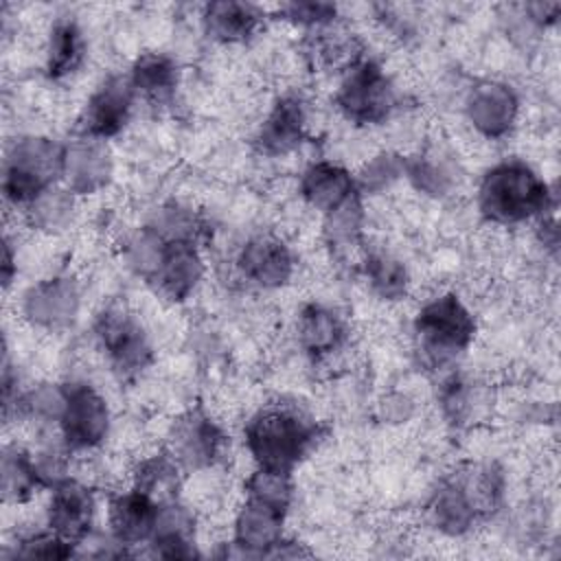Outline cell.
<instances>
[{"instance_id": "cell-40", "label": "cell", "mask_w": 561, "mask_h": 561, "mask_svg": "<svg viewBox=\"0 0 561 561\" xmlns=\"http://www.w3.org/2000/svg\"><path fill=\"white\" fill-rule=\"evenodd\" d=\"M276 18L283 22H289L294 26L311 31H320L327 26H333L340 18V9L333 2H320V0H294L283 2L276 7Z\"/></svg>"}, {"instance_id": "cell-5", "label": "cell", "mask_w": 561, "mask_h": 561, "mask_svg": "<svg viewBox=\"0 0 561 561\" xmlns=\"http://www.w3.org/2000/svg\"><path fill=\"white\" fill-rule=\"evenodd\" d=\"M401 92L386 68L373 57H357L342 70L333 94L340 116L357 127L383 125L399 107Z\"/></svg>"}, {"instance_id": "cell-13", "label": "cell", "mask_w": 561, "mask_h": 561, "mask_svg": "<svg viewBox=\"0 0 561 561\" xmlns=\"http://www.w3.org/2000/svg\"><path fill=\"white\" fill-rule=\"evenodd\" d=\"M309 110L298 92L276 96L254 131V149L265 158H285L307 140Z\"/></svg>"}, {"instance_id": "cell-4", "label": "cell", "mask_w": 561, "mask_h": 561, "mask_svg": "<svg viewBox=\"0 0 561 561\" xmlns=\"http://www.w3.org/2000/svg\"><path fill=\"white\" fill-rule=\"evenodd\" d=\"M66 142L44 134H22L7 145L2 158V197L22 210L44 191L61 184Z\"/></svg>"}, {"instance_id": "cell-32", "label": "cell", "mask_w": 561, "mask_h": 561, "mask_svg": "<svg viewBox=\"0 0 561 561\" xmlns=\"http://www.w3.org/2000/svg\"><path fill=\"white\" fill-rule=\"evenodd\" d=\"M66 408V381H37L33 386H26L20 394L15 410L11 414V421H28L39 432L57 430L61 414Z\"/></svg>"}, {"instance_id": "cell-17", "label": "cell", "mask_w": 561, "mask_h": 561, "mask_svg": "<svg viewBox=\"0 0 561 561\" xmlns=\"http://www.w3.org/2000/svg\"><path fill=\"white\" fill-rule=\"evenodd\" d=\"M114 156L107 142L75 136L66 142L61 184L77 197H90L110 186Z\"/></svg>"}, {"instance_id": "cell-22", "label": "cell", "mask_w": 561, "mask_h": 561, "mask_svg": "<svg viewBox=\"0 0 561 561\" xmlns=\"http://www.w3.org/2000/svg\"><path fill=\"white\" fill-rule=\"evenodd\" d=\"M357 193L355 175L333 160H316L298 178L300 199L320 215H327Z\"/></svg>"}, {"instance_id": "cell-29", "label": "cell", "mask_w": 561, "mask_h": 561, "mask_svg": "<svg viewBox=\"0 0 561 561\" xmlns=\"http://www.w3.org/2000/svg\"><path fill=\"white\" fill-rule=\"evenodd\" d=\"M42 489L46 486L37 473L31 449L20 443H7L0 458V491L4 504H26Z\"/></svg>"}, {"instance_id": "cell-10", "label": "cell", "mask_w": 561, "mask_h": 561, "mask_svg": "<svg viewBox=\"0 0 561 561\" xmlns=\"http://www.w3.org/2000/svg\"><path fill=\"white\" fill-rule=\"evenodd\" d=\"M138 96L127 75L112 72L90 92L77 116V136L94 140H112L125 131L131 121Z\"/></svg>"}, {"instance_id": "cell-31", "label": "cell", "mask_w": 561, "mask_h": 561, "mask_svg": "<svg viewBox=\"0 0 561 561\" xmlns=\"http://www.w3.org/2000/svg\"><path fill=\"white\" fill-rule=\"evenodd\" d=\"M77 195H72L64 184H57L35 197L26 208H22L24 224L46 237L64 234L77 215Z\"/></svg>"}, {"instance_id": "cell-16", "label": "cell", "mask_w": 561, "mask_h": 561, "mask_svg": "<svg viewBox=\"0 0 561 561\" xmlns=\"http://www.w3.org/2000/svg\"><path fill=\"white\" fill-rule=\"evenodd\" d=\"M294 335L302 355L313 364H320L344 351L351 331L346 318L337 309L324 302H305L296 313Z\"/></svg>"}, {"instance_id": "cell-21", "label": "cell", "mask_w": 561, "mask_h": 561, "mask_svg": "<svg viewBox=\"0 0 561 561\" xmlns=\"http://www.w3.org/2000/svg\"><path fill=\"white\" fill-rule=\"evenodd\" d=\"M423 511L427 526L434 533L451 539L469 535L482 522L454 473L438 480V484L430 491Z\"/></svg>"}, {"instance_id": "cell-38", "label": "cell", "mask_w": 561, "mask_h": 561, "mask_svg": "<svg viewBox=\"0 0 561 561\" xmlns=\"http://www.w3.org/2000/svg\"><path fill=\"white\" fill-rule=\"evenodd\" d=\"M243 491L245 497L265 502L289 513L294 502V476L291 471L254 467V471L243 482Z\"/></svg>"}, {"instance_id": "cell-2", "label": "cell", "mask_w": 561, "mask_h": 561, "mask_svg": "<svg viewBox=\"0 0 561 561\" xmlns=\"http://www.w3.org/2000/svg\"><path fill=\"white\" fill-rule=\"evenodd\" d=\"M322 430L294 403H267L243 425V445L254 467L291 471L313 451Z\"/></svg>"}, {"instance_id": "cell-24", "label": "cell", "mask_w": 561, "mask_h": 561, "mask_svg": "<svg viewBox=\"0 0 561 561\" xmlns=\"http://www.w3.org/2000/svg\"><path fill=\"white\" fill-rule=\"evenodd\" d=\"M403 180H408L416 193L430 199H447L458 188L460 169L456 158H451L447 151L427 147L405 156Z\"/></svg>"}, {"instance_id": "cell-37", "label": "cell", "mask_w": 561, "mask_h": 561, "mask_svg": "<svg viewBox=\"0 0 561 561\" xmlns=\"http://www.w3.org/2000/svg\"><path fill=\"white\" fill-rule=\"evenodd\" d=\"M4 559H68L77 557V546L59 537L48 526L28 530L15 537L13 543H7L2 552Z\"/></svg>"}, {"instance_id": "cell-6", "label": "cell", "mask_w": 561, "mask_h": 561, "mask_svg": "<svg viewBox=\"0 0 561 561\" xmlns=\"http://www.w3.org/2000/svg\"><path fill=\"white\" fill-rule=\"evenodd\" d=\"M92 335L110 370L121 381L138 379L156 359L145 324L125 305L112 302L101 307L92 320Z\"/></svg>"}, {"instance_id": "cell-18", "label": "cell", "mask_w": 561, "mask_h": 561, "mask_svg": "<svg viewBox=\"0 0 561 561\" xmlns=\"http://www.w3.org/2000/svg\"><path fill=\"white\" fill-rule=\"evenodd\" d=\"M204 274L206 263L197 241H167L147 285L169 302H184L197 291Z\"/></svg>"}, {"instance_id": "cell-11", "label": "cell", "mask_w": 561, "mask_h": 561, "mask_svg": "<svg viewBox=\"0 0 561 561\" xmlns=\"http://www.w3.org/2000/svg\"><path fill=\"white\" fill-rule=\"evenodd\" d=\"M81 311V287L70 274H53L28 285L20 296L22 318L42 331L70 329Z\"/></svg>"}, {"instance_id": "cell-12", "label": "cell", "mask_w": 561, "mask_h": 561, "mask_svg": "<svg viewBox=\"0 0 561 561\" xmlns=\"http://www.w3.org/2000/svg\"><path fill=\"white\" fill-rule=\"evenodd\" d=\"M467 123L486 140L511 136L519 118V96L513 85L497 79L476 81L462 101Z\"/></svg>"}, {"instance_id": "cell-27", "label": "cell", "mask_w": 561, "mask_h": 561, "mask_svg": "<svg viewBox=\"0 0 561 561\" xmlns=\"http://www.w3.org/2000/svg\"><path fill=\"white\" fill-rule=\"evenodd\" d=\"M362 278L368 291L383 302H399L408 296L412 278L408 265L383 248H370L359 261Z\"/></svg>"}, {"instance_id": "cell-9", "label": "cell", "mask_w": 561, "mask_h": 561, "mask_svg": "<svg viewBox=\"0 0 561 561\" xmlns=\"http://www.w3.org/2000/svg\"><path fill=\"white\" fill-rule=\"evenodd\" d=\"M232 267L234 276L245 287L276 291L294 278L296 254L283 237L274 232H256L239 245Z\"/></svg>"}, {"instance_id": "cell-35", "label": "cell", "mask_w": 561, "mask_h": 561, "mask_svg": "<svg viewBox=\"0 0 561 561\" xmlns=\"http://www.w3.org/2000/svg\"><path fill=\"white\" fill-rule=\"evenodd\" d=\"M145 224L167 241H197L199 243V237L204 232V221L199 219V215L193 213V208L178 204V202L162 204L160 208H156L149 215V219Z\"/></svg>"}, {"instance_id": "cell-39", "label": "cell", "mask_w": 561, "mask_h": 561, "mask_svg": "<svg viewBox=\"0 0 561 561\" xmlns=\"http://www.w3.org/2000/svg\"><path fill=\"white\" fill-rule=\"evenodd\" d=\"M403 162L405 156L394 151H379L366 160L355 175V184L362 197L381 195L390 191L399 180H403Z\"/></svg>"}, {"instance_id": "cell-26", "label": "cell", "mask_w": 561, "mask_h": 561, "mask_svg": "<svg viewBox=\"0 0 561 561\" xmlns=\"http://www.w3.org/2000/svg\"><path fill=\"white\" fill-rule=\"evenodd\" d=\"M88 44L81 26L70 18H57L46 37L44 72L50 81H64L81 70Z\"/></svg>"}, {"instance_id": "cell-14", "label": "cell", "mask_w": 561, "mask_h": 561, "mask_svg": "<svg viewBox=\"0 0 561 561\" xmlns=\"http://www.w3.org/2000/svg\"><path fill=\"white\" fill-rule=\"evenodd\" d=\"M285 519H287L285 511L270 506L265 502L245 497L234 513L232 535L228 541L230 550L226 554L254 557V559L272 557L278 543L287 537Z\"/></svg>"}, {"instance_id": "cell-7", "label": "cell", "mask_w": 561, "mask_h": 561, "mask_svg": "<svg viewBox=\"0 0 561 561\" xmlns=\"http://www.w3.org/2000/svg\"><path fill=\"white\" fill-rule=\"evenodd\" d=\"M226 445L224 427L204 408H191L171 421L164 451L184 473H193L215 467L224 458Z\"/></svg>"}, {"instance_id": "cell-41", "label": "cell", "mask_w": 561, "mask_h": 561, "mask_svg": "<svg viewBox=\"0 0 561 561\" xmlns=\"http://www.w3.org/2000/svg\"><path fill=\"white\" fill-rule=\"evenodd\" d=\"M377 419L386 425H401L408 423L414 412H416V403L408 392L401 390H390L386 392L379 401H377Z\"/></svg>"}, {"instance_id": "cell-1", "label": "cell", "mask_w": 561, "mask_h": 561, "mask_svg": "<svg viewBox=\"0 0 561 561\" xmlns=\"http://www.w3.org/2000/svg\"><path fill=\"white\" fill-rule=\"evenodd\" d=\"M476 208L486 224L522 226L557 208L550 184L528 162L506 158L491 164L476 188Z\"/></svg>"}, {"instance_id": "cell-23", "label": "cell", "mask_w": 561, "mask_h": 561, "mask_svg": "<svg viewBox=\"0 0 561 561\" xmlns=\"http://www.w3.org/2000/svg\"><path fill=\"white\" fill-rule=\"evenodd\" d=\"M265 22L259 4L241 0H215L202 7L204 33L219 44H243L252 39Z\"/></svg>"}, {"instance_id": "cell-42", "label": "cell", "mask_w": 561, "mask_h": 561, "mask_svg": "<svg viewBox=\"0 0 561 561\" xmlns=\"http://www.w3.org/2000/svg\"><path fill=\"white\" fill-rule=\"evenodd\" d=\"M522 9V18L537 26V28H548L552 24H557L559 13H561V2H526L519 7Z\"/></svg>"}, {"instance_id": "cell-25", "label": "cell", "mask_w": 561, "mask_h": 561, "mask_svg": "<svg viewBox=\"0 0 561 561\" xmlns=\"http://www.w3.org/2000/svg\"><path fill=\"white\" fill-rule=\"evenodd\" d=\"M127 77L138 99L167 105L180 85V66L169 53L147 50L134 59Z\"/></svg>"}, {"instance_id": "cell-15", "label": "cell", "mask_w": 561, "mask_h": 561, "mask_svg": "<svg viewBox=\"0 0 561 561\" xmlns=\"http://www.w3.org/2000/svg\"><path fill=\"white\" fill-rule=\"evenodd\" d=\"M96 495L94 489L77 478H66L50 489L46 504V526L59 537L79 546L94 533Z\"/></svg>"}, {"instance_id": "cell-28", "label": "cell", "mask_w": 561, "mask_h": 561, "mask_svg": "<svg viewBox=\"0 0 561 561\" xmlns=\"http://www.w3.org/2000/svg\"><path fill=\"white\" fill-rule=\"evenodd\" d=\"M454 476L482 522L504 506L506 473L497 462H467Z\"/></svg>"}, {"instance_id": "cell-19", "label": "cell", "mask_w": 561, "mask_h": 561, "mask_svg": "<svg viewBox=\"0 0 561 561\" xmlns=\"http://www.w3.org/2000/svg\"><path fill=\"white\" fill-rule=\"evenodd\" d=\"M158 504L142 491L129 486L107 497L105 524L107 533L134 554V548L147 546L156 526Z\"/></svg>"}, {"instance_id": "cell-3", "label": "cell", "mask_w": 561, "mask_h": 561, "mask_svg": "<svg viewBox=\"0 0 561 561\" xmlns=\"http://www.w3.org/2000/svg\"><path fill=\"white\" fill-rule=\"evenodd\" d=\"M478 331L473 311L456 291L427 298L412 318L414 348L430 370H445L471 346Z\"/></svg>"}, {"instance_id": "cell-20", "label": "cell", "mask_w": 561, "mask_h": 561, "mask_svg": "<svg viewBox=\"0 0 561 561\" xmlns=\"http://www.w3.org/2000/svg\"><path fill=\"white\" fill-rule=\"evenodd\" d=\"M147 554L158 559H195L199 557L197 517L180 497L158 504L156 526L147 541Z\"/></svg>"}, {"instance_id": "cell-43", "label": "cell", "mask_w": 561, "mask_h": 561, "mask_svg": "<svg viewBox=\"0 0 561 561\" xmlns=\"http://www.w3.org/2000/svg\"><path fill=\"white\" fill-rule=\"evenodd\" d=\"M18 276V252L13 239L4 234V252H2V287L9 289Z\"/></svg>"}, {"instance_id": "cell-34", "label": "cell", "mask_w": 561, "mask_h": 561, "mask_svg": "<svg viewBox=\"0 0 561 561\" xmlns=\"http://www.w3.org/2000/svg\"><path fill=\"white\" fill-rule=\"evenodd\" d=\"M182 478L184 471L164 449L140 458L131 469V486L149 495L156 504L178 500Z\"/></svg>"}, {"instance_id": "cell-36", "label": "cell", "mask_w": 561, "mask_h": 561, "mask_svg": "<svg viewBox=\"0 0 561 561\" xmlns=\"http://www.w3.org/2000/svg\"><path fill=\"white\" fill-rule=\"evenodd\" d=\"M164 243L167 239H162L147 224H142L123 241V261L131 270V274H136L142 283H149L160 263Z\"/></svg>"}, {"instance_id": "cell-33", "label": "cell", "mask_w": 561, "mask_h": 561, "mask_svg": "<svg viewBox=\"0 0 561 561\" xmlns=\"http://www.w3.org/2000/svg\"><path fill=\"white\" fill-rule=\"evenodd\" d=\"M366 210L362 193L322 215V241L331 256H346L362 243Z\"/></svg>"}, {"instance_id": "cell-30", "label": "cell", "mask_w": 561, "mask_h": 561, "mask_svg": "<svg viewBox=\"0 0 561 561\" xmlns=\"http://www.w3.org/2000/svg\"><path fill=\"white\" fill-rule=\"evenodd\" d=\"M486 403H489V397L484 388L465 375L454 373L438 388L440 414L445 423L454 430H462L476 423Z\"/></svg>"}, {"instance_id": "cell-8", "label": "cell", "mask_w": 561, "mask_h": 561, "mask_svg": "<svg viewBox=\"0 0 561 561\" xmlns=\"http://www.w3.org/2000/svg\"><path fill=\"white\" fill-rule=\"evenodd\" d=\"M57 432L72 454L99 449L112 432L107 399L90 381H66V408Z\"/></svg>"}]
</instances>
